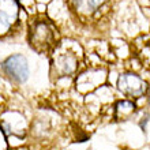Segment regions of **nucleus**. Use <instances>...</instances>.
I'll use <instances>...</instances> for the list:
<instances>
[{"label": "nucleus", "instance_id": "0eeeda50", "mask_svg": "<svg viewBox=\"0 0 150 150\" xmlns=\"http://www.w3.org/2000/svg\"><path fill=\"white\" fill-rule=\"evenodd\" d=\"M104 78H105V75H104L103 71H100V70H90V71H86L85 74H82L76 79V87L81 91L86 93V91L97 87L100 83H103Z\"/></svg>", "mask_w": 150, "mask_h": 150}, {"label": "nucleus", "instance_id": "6e6552de", "mask_svg": "<svg viewBox=\"0 0 150 150\" xmlns=\"http://www.w3.org/2000/svg\"><path fill=\"white\" fill-rule=\"evenodd\" d=\"M135 111V105L131 101H120L116 105V115L119 119H127Z\"/></svg>", "mask_w": 150, "mask_h": 150}, {"label": "nucleus", "instance_id": "423d86ee", "mask_svg": "<svg viewBox=\"0 0 150 150\" xmlns=\"http://www.w3.org/2000/svg\"><path fill=\"white\" fill-rule=\"evenodd\" d=\"M117 87L124 96L131 98H138L146 93V82L139 75L132 72H126L119 76Z\"/></svg>", "mask_w": 150, "mask_h": 150}, {"label": "nucleus", "instance_id": "1a4fd4ad", "mask_svg": "<svg viewBox=\"0 0 150 150\" xmlns=\"http://www.w3.org/2000/svg\"><path fill=\"white\" fill-rule=\"evenodd\" d=\"M16 1H18L22 7L28 8V10H30L32 7H34V0H16Z\"/></svg>", "mask_w": 150, "mask_h": 150}, {"label": "nucleus", "instance_id": "7ed1b4c3", "mask_svg": "<svg viewBox=\"0 0 150 150\" xmlns=\"http://www.w3.org/2000/svg\"><path fill=\"white\" fill-rule=\"evenodd\" d=\"M52 53L53 55L51 60V74L53 76L67 78L78 72L81 60L74 49L64 45H57Z\"/></svg>", "mask_w": 150, "mask_h": 150}, {"label": "nucleus", "instance_id": "f03ea898", "mask_svg": "<svg viewBox=\"0 0 150 150\" xmlns=\"http://www.w3.org/2000/svg\"><path fill=\"white\" fill-rule=\"evenodd\" d=\"M71 12L83 23L100 22L111 10V0H67Z\"/></svg>", "mask_w": 150, "mask_h": 150}, {"label": "nucleus", "instance_id": "f257e3e1", "mask_svg": "<svg viewBox=\"0 0 150 150\" xmlns=\"http://www.w3.org/2000/svg\"><path fill=\"white\" fill-rule=\"evenodd\" d=\"M28 41L38 53H51L59 45V32L53 21L47 15H36L30 21Z\"/></svg>", "mask_w": 150, "mask_h": 150}, {"label": "nucleus", "instance_id": "9d476101", "mask_svg": "<svg viewBox=\"0 0 150 150\" xmlns=\"http://www.w3.org/2000/svg\"><path fill=\"white\" fill-rule=\"evenodd\" d=\"M149 103H150V90H149Z\"/></svg>", "mask_w": 150, "mask_h": 150}, {"label": "nucleus", "instance_id": "20e7f679", "mask_svg": "<svg viewBox=\"0 0 150 150\" xmlns=\"http://www.w3.org/2000/svg\"><path fill=\"white\" fill-rule=\"evenodd\" d=\"M3 74L7 76L11 82L16 85H23L28 82L30 76V66L26 59V56L15 53V55L8 56L7 59H4L0 64Z\"/></svg>", "mask_w": 150, "mask_h": 150}, {"label": "nucleus", "instance_id": "39448f33", "mask_svg": "<svg viewBox=\"0 0 150 150\" xmlns=\"http://www.w3.org/2000/svg\"><path fill=\"white\" fill-rule=\"evenodd\" d=\"M21 4L16 0H0V38L8 36L19 22Z\"/></svg>", "mask_w": 150, "mask_h": 150}]
</instances>
